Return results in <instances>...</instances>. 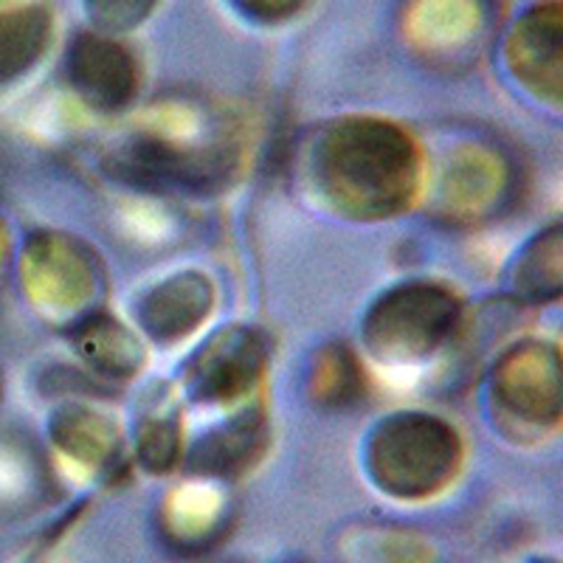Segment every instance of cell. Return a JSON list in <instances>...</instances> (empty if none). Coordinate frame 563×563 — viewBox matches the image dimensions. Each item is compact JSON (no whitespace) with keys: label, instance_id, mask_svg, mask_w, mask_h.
<instances>
[{"label":"cell","instance_id":"1","mask_svg":"<svg viewBox=\"0 0 563 563\" xmlns=\"http://www.w3.org/2000/svg\"><path fill=\"white\" fill-rule=\"evenodd\" d=\"M301 175L330 214L384 220L409 209L420 195L422 153L400 124L352 115L316 133Z\"/></svg>","mask_w":563,"mask_h":563},{"label":"cell","instance_id":"2","mask_svg":"<svg viewBox=\"0 0 563 563\" xmlns=\"http://www.w3.org/2000/svg\"><path fill=\"white\" fill-rule=\"evenodd\" d=\"M110 175L155 192H214L238 169V141L189 104L150 110L141 128L113 150Z\"/></svg>","mask_w":563,"mask_h":563},{"label":"cell","instance_id":"3","mask_svg":"<svg viewBox=\"0 0 563 563\" xmlns=\"http://www.w3.org/2000/svg\"><path fill=\"white\" fill-rule=\"evenodd\" d=\"M372 482L400 501L437 496L460 474L462 442L449 422L431 415H395L375 429L366 449Z\"/></svg>","mask_w":563,"mask_h":563},{"label":"cell","instance_id":"4","mask_svg":"<svg viewBox=\"0 0 563 563\" xmlns=\"http://www.w3.org/2000/svg\"><path fill=\"white\" fill-rule=\"evenodd\" d=\"M462 305L434 282H409L378 299L364 321V344L391 366L431 358L460 327Z\"/></svg>","mask_w":563,"mask_h":563},{"label":"cell","instance_id":"5","mask_svg":"<svg viewBox=\"0 0 563 563\" xmlns=\"http://www.w3.org/2000/svg\"><path fill=\"white\" fill-rule=\"evenodd\" d=\"M20 279L32 308L57 327H77L93 316L104 290V271L90 245L70 234H37L23 249Z\"/></svg>","mask_w":563,"mask_h":563},{"label":"cell","instance_id":"6","mask_svg":"<svg viewBox=\"0 0 563 563\" xmlns=\"http://www.w3.org/2000/svg\"><path fill=\"white\" fill-rule=\"evenodd\" d=\"M512 184L516 173L505 150L487 141H465L442 155L431 186V209L445 223H487L510 203Z\"/></svg>","mask_w":563,"mask_h":563},{"label":"cell","instance_id":"7","mask_svg":"<svg viewBox=\"0 0 563 563\" xmlns=\"http://www.w3.org/2000/svg\"><path fill=\"white\" fill-rule=\"evenodd\" d=\"M493 0H409L404 37L411 52L442 70L474 65L490 40Z\"/></svg>","mask_w":563,"mask_h":563},{"label":"cell","instance_id":"8","mask_svg":"<svg viewBox=\"0 0 563 563\" xmlns=\"http://www.w3.org/2000/svg\"><path fill=\"white\" fill-rule=\"evenodd\" d=\"M496 411L525 429L561 422V355L544 341H521L496 361L490 378Z\"/></svg>","mask_w":563,"mask_h":563},{"label":"cell","instance_id":"9","mask_svg":"<svg viewBox=\"0 0 563 563\" xmlns=\"http://www.w3.org/2000/svg\"><path fill=\"white\" fill-rule=\"evenodd\" d=\"M268 364L265 335L251 327H231L218 333L195 355L189 366V395L200 406H243L263 380Z\"/></svg>","mask_w":563,"mask_h":563},{"label":"cell","instance_id":"10","mask_svg":"<svg viewBox=\"0 0 563 563\" xmlns=\"http://www.w3.org/2000/svg\"><path fill=\"white\" fill-rule=\"evenodd\" d=\"M505 63L512 79L541 102L561 108L563 90V9L541 3L516 20L505 40Z\"/></svg>","mask_w":563,"mask_h":563},{"label":"cell","instance_id":"11","mask_svg":"<svg viewBox=\"0 0 563 563\" xmlns=\"http://www.w3.org/2000/svg\"><path fill=\"white\" fill-rule=\"evenodd\" d=\"M68 79L82 102L102 113L128 108L139 93V68L122 43L104 34H79L68 52Z\"/></svg>","mask_w":563,"mask_h":563},{"label":"cell","instance_id":"12","mask_svg":"<svg viewBox=\"0 0 563 563\" xmlns=\"http://www.w3.org/2000/svg\"><path fill=\"white\" fill-rule=\"evenodd\" d=\"M211 305H214V290L209 279L203 274L186 271L155 285L144 296L139 319L155 341L169 344L198 330L200 321H206V316L211 313Z\"/></svg>","mask_w":563,"mask_h":563},{"label":"cell","instance_id":"13","mask_svg":"<svg viewBox=\"0 0 563 563\" xmlns=\"http://www.w3.org/2000/svg\"><path fill=\"white\" fill-rule=\"evenodd\" d=\"M52 442L59 460L82 476L102 474L119 456L115 422L90 406H65L52 422Z\"/></svg>","mask_w":563,"mask_h":563},{"label":"cell","instance_id":"14","mask_svg":"<svg viewBox=\"0 0 563 563\" xmlns=\"http://www.w3.org/2000/svg\"><path fill=\"white\" fill-rule=\"evenodd\" d=\"M265 417L260 409H245L225 426L198 442L189 456V467L206 479H231L245 474L265 449Z\"/></svg>","mask_w":563,"mask_h":563},{"label":"cell","instance_id":"15","mask_svg":"<svg viewBox=\"0 0 563 563\" xmlns=\"http://www.w3.org/2000/svg\"><path fill=\"white\" fill-rule=\"evenodd\" d=\"M229 499L211 479L189 482L167 496L161 521L164 532L184 550H200L225 525Z\"/></svg>","mask_w":563,"mask_h":563},{"label":"cell","instance_id":"16","mask_svg":"<svg viewBox=\"0 0 563 563\" xmlns=\"http://www.w3.org/2000/svg\"><path fill=\"white\" fill-rule=\"evenodd\" d=\"M74 344L90 369L110 378H130L144 364V346L135 333L108 316L93 313L79 321L74 327Z\"/></svg>","mask_w":563,"mask_h":563},{"label":"cell","instance_id":"17","mask_svg":"<svg viewBox=\"0 0 563 563\" xmlns=\"http://www.w3.org/2000/svg\"><path fill=\"white\" fill-rule=\"evenodd\" d=\"M52 32L54 18L43 3L0 12V82L23 77L45 54Z\"/></svg>","mask_w":563,"mask_h":563},{"label":"cell","instance_id":"18","mask_svg":"<svg viewBox=\"0 0 563 563\" xmlns=\"http://www.w3.org/2000/svg\"><path fill=\"white\" fill-rule=\"evenodd\" d=\"M310 397L324 409H346L364 397V369L358 355L344 344H330L316 352L310 369Z\"/></svg>","mask_w":563,"mask_h":563},{"label":"cell","instance_id":"19","mask_svg":"<svg viewBox=\"0 0 563 563\" xmlns=\"http://www.w3.org/2000/svg\"><path fill=\"white\" fill-rule=\"evenodd\" d=\"M563 234L558 225L538 234L512 271V288L527 301H555L563 288Z\"/></svg>","mask_w":563,"mask_h":563},{"label":"cell","instance_id":"20","mask_svg":"<svg viewBox=\"0 0 563 563\" xmlns=\"http://www.w3.org/2000/svg\"><path fill=\"white\" fill-rule=\"evenodd\" d=\"M184 440H180V422L175 415H153L141 422L135 454H139L141 467H147L150 474H169L180 462Z\"/></svg>","mask_w":563,"mask_h":563},{"label":"cell","instance_id":"21","mask_svg":"<svg viewBox=\"0 0 563 563\" xmlns=\"http://www.w3.org/2000/svg\"><path fill=\"white\" fill-rule=\"evenodd\" d=\"M90 23L102 34H122L141 26L158 0H82Z\"/></svg>","mask_w":563,"mask_h":563},{"label":"cell","instance_id":"22","mask_svg":"<svg viewBox=\"0 0 563 563\" xmlns=\"http://www.w3.org/2000/svg\"><path fill=\"white\" fill-rule=\"evenodd\" d=\"M375 563H431L434 552L422 538L411 536V532L400 530H384L378 536H372L369 547H366Z\"/></svg>","mask_w":563,"mask_h":563},{"label":"cell","instance_id":"23","mask_svg":"<svg viewBox=\"0 0 563 563\" xmlns=\"http://www.w3.org/2000/svg\"><path fill=\"white\" fill-rule=\"evenodd\" d=\"M238 9L260 23H279V20L294 18L305 0H234Z\"/></svg>","mask_w":563,"mask_h":563},{"label":"cell","instance_id":"24","mask_svg":"<svg viewBox=\"0 0 563 563\" xmlns=\"http://www.w3.org/2000/svg\"><path fill=\"white\" fill-rule=\"evenodd\" d=\"M7 249H9L7 229H3V223H0V263H3V256H7Z\"/></svg>","mask_w":563,"mask_h":563}]
</instances>
